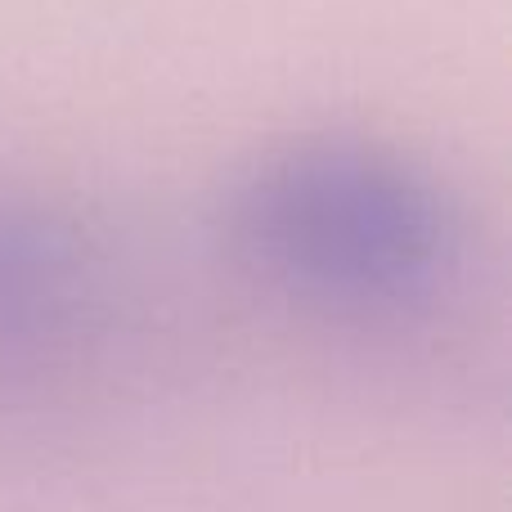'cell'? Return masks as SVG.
Listing matches in <instances>:
<instances>
[{"mask_svg": "<svg viewBox=\"0 0 512 512\" xmlns=\"http://www.w3.org/2000/svg\"><path fill=\"white\" fill-rule=\"evenodd\" d=\"M221 225L270 288L351 319L432 306L463 261L450 189L409 153L355 135L256 153L225 189Z\"/></svg>", "mask_w": 512, "mask_h": 512, "instance_id": "1", "label": "cell"}, {"mask_svg": "<svg viewBox=\"0 0 512 512\" xmlns=\"http://www.w3.org/2000/svg\"><path fill=\"white\" fill-rule=\"evenodd\" d=\"M99 292V252L50 207L0 203V346L72 328Z\"/></svg>", "mask_w": 512, "mask_h": 512, "instance_id": "2", "label": "cell"}]
</instances>
